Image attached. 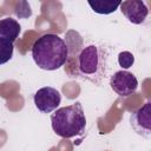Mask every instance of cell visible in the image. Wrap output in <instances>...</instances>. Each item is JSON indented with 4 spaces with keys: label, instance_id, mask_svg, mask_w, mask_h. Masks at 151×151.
<instances>
[{
    "label": "cell",
    "instance_id": "1",
    "mask_svg": "<svg viewBox=\"0 0 151 151\" xmlns=\"http://www.w3.org/2000/svg\"><path fill=\"white\" fill-rule=\"evenodd\" d=\"M67 59L65 72L71 78H78L100 85L107 72L109 52L98 44L84 45L83 37L73 29L66 33Z\"/></svg>",
    "mask_w": 151,
    "mask_h": 151
},
{
    "label": "cell",
    "instance_id": "2",
    "mask_svg": "<svg viewBox=\"0 0 151 151\" xmlns=\"http://www.w3.org/2000/svg\"><path fill=\"white\" fill-rule=\"evenodd\" d=\"M32 58L39 68L54 71L65 65L67 47L65 40L57 34L47 33L38 38L32 46Z\"/></svg>",
    "mask_w": 151,
    "mask_h": 151
},
{
    "label": "cell",
    "instance_id": "3",
    "mask_svg": "<svg viewBox=\"0 0 151 151\" xmlns=\"http://www.w3.org/2000/svg\"><path fill=\"white\" fill-rule=\"evenodd\" d=\"M51 125L54 133L61 138L81 136L86 127V116L81 103L76 101L55 110L51 114Z\"/></svg>",
    "mask_w": 151,
    "mask_h": 151
},
{
    "label": "cell",
    "instance_id": "4",
    "mask_svg": "<svg viewBox=\"0 0 151 151\" xmlns=\"http://www.w3.org/2000/svg\"><path fill=\"white\" fill-rule=\"evenodd\" d=\"M110 86L118 96L127 97L137 91L138 80L133 73L125 70H120L111 76Z\"/></svg>",
    "mask_w": 151,
    "mask_h": 151
},
{
    "label": "cell",
    "instance_id": "5",
    "mask_svg": "<svg viewBox=\"0 0 151 151\" xmlns=\"http://www.w3.org/2000/svg\"><path fill=\"white\" fill-rule=\"evenodd\" d=\"M33 101L35 107L42 112V113H51L53 110H55L60 101H61V94L60 92L51 86H45L39 88L33 97Z\"/></svg>",
    "mask_w": 151,
    "mask_h": 151
},
{
    "label": "cell",
    "instance_id": "6",
    "mask_svg": "<svg viewBox=\"0 0 151 151\" xmlns=\"http://www.w3.org/2000/svg\"><path fill=\"white\" fill-rule=\"evenodd\" d=\"M130 124L137 134L144 138L151 137V101H146L131 113Z\"/></svg>",
    "mask_w": 151,
    "mask_h": 151
},
{
    "label": "cell",
    "instance_id": "7",
    "mask_svg": "<svg viewBox=\"0 0 151 151\" xmlns=\"http://www.w3.org/2000/svg\"><path fill=\"white\" fill-rule=\"evenodd\" d=\"M119 7L124 17L134 25L143 24L149 14V9L142 0H125L120 2Z\"/></svg>",
    "mask_w": 151,
    "mask_h": 151
},
{
    "label": "cell",
    "instance_id": "8",
    "mask_svg": "<svg viewBox=\"0 0 151 151\" xmlns=\"http://www.w3.org/2000/svg\"><path fill=\"white\" fill-rule=\"evenodd\" d=\"M21 26L13 18H4L0 20V35L13 42L20 34Z\"/></svg>",
    "mask_w": 151,
    "mask_h": 151
},
{
    "label": "cell",
    "instance_id": "9",
    "mask_svg": "<svg viewBox=\"0 0 151 151\" xmlns=\"http://www.w3.org/2000/svg\"><path fill=\"white\" fill-rule=\"evenodd\" d=\"M87 4L92 8V11L98 14L114 13L116 9L120 6V1H113V0H94V1L88 0Z\"/></svg>",
    "mask_w": 151,
    "mask_h": 151
},
{
    "label": "cell",
    "instance_id": "10",
    "mask_svg": "<svg viewBox=\"0 0 151 151\" xmlns=\"http://www.w3.org/2000/svg\"><path fill=\"white\" fill-rule=\"evenodd\" d=\"M13 51H14L13 42L0 35V65L6 64L12 59Z\"/></svg>",
    "mask_w": 151,
    "mask_h": 151
},
{
    "label": "cell",
    "instance_id": "11",
    "mask_svg": "<svg viewBox=\"0 0 151 151\" xmlns=\"http://www.w3.org/2000/svg\"><path fill=\"white\" fill-rule=\"evenodd\" d=\"M118 64L125 71L134 64V55L129 51H123L118 54Z\"/></svg>",
    "mask_w": 151,
    "mask_h": 151
}]
</instances>
